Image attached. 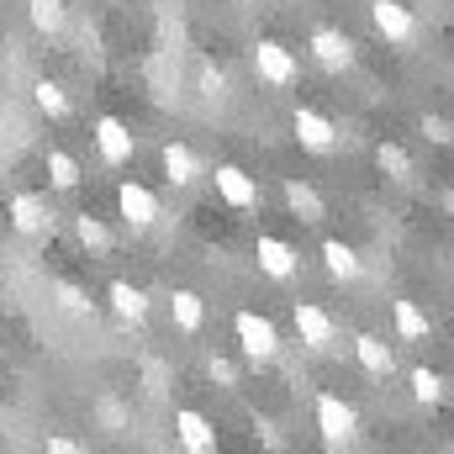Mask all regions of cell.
<instances>
[{
  "instance_id": "obj_1",
  "label": "cell",
  "mask_w": 454,
  "mask_h": 454,
  "mask_svg": "<svg viewBox=\"0 0 454 454\" xmlns=\"http://www.w3.org/2000/svg\"><path fill=\"white\" fill-rule=\"evenodd\" d=\"M317 434H323L328 450H348V444L359 439V412H354L343 396L323 391V396H317Z\"/></svg>"
},
{
  "instance_id": "obj_2",
  "label": "cell",
  "mask_w": 454,
  "mask_h": 454,
  "mask_svg": "<svg viewBox=\"0 0 454 454\" xmlns=\"http://www.w3.org/2000/svg\"><path fill=\"white\" fill-rule=\"evenodd\" d=\"M254 74H259L264 85H275V90H291L296 74H301V64H296V53H291L286 43L259 37V43H254Z\"/></svg>"
},
{
  "instance_id": "obj_3",
  "label": "cell",
  "mask_w": 454,
  "mask_h": 454,
  "mask_svg": "<svg viewBox=\"0 0 454 454\" xmlns=\"http://www.w3.org/2000/svg\"><path fill=\"white\" fill-rule=\"evenodd\" d=\"M232 333H238L243 354H248L254 364H270V359L280 354V333H275V323L259 317V312H238V317H232Z\"/></svg>"
},
{
  "instance_id": "obj_4",
  "label": "cell",
  "mask_w": 454,
  "mask_h": 454,
  "mask_svg": "<svg viewBox=\"0 0 454 454\" xmlns=\"http://www.w3.org/2000/svg\"><path fill=\"white\" fill-rule=\"evenodd\" d=\"M370 21H375V32H380L386 43H396V48H407V43L418 37V16H412L402 0H370Z\"/></svg>"
},
{
  "instance_id": "obj_5",
  "label": "cell",
  "mask_w": 454,
  "mask_h": 454,
  "mask_svg": "<svg viewBox=\"0 0 454 454\" xmlns=\"http://www.w3.org/2000/svg\"><path fill=\"white\" fill-rule=\"evenodd\" d=\"M5 217H11L16 232H27V238L53 232V207H48V196H37V191H16L11 207H5Z\"/></svg>"
},
{
  "instance_id": "obj_6",
  "label": "cell",
  "mask_w": 454,
  "mask_h": 454,
  "mask_svg": "<svg viewBox=\"0 0 454 454\" xmlns=\"http://www.w3.org/2000/svg\"><path fill=\"white\" fill-rule=\"evenodd\" d=\"M116 212H121V223L127 227H153L159 223V196L148 191V185H137V180H121L116 185Z\"/></svg>"
},
{
  "instance_id": "obj_7",
  "label": "cell",
  "mask_w": 454,
  "mask_h": 454,
  "mask_svg": "<svg viewBox=\"0 0 454 454\" xmlns=\"http://www.w3.org/2000/svg\"><path fill=\"white\" fill-rule=\"evenodd\" d=\"M291 323H296V333H301L307 348H333V339H339V323H333L317 301H296V307H291Z\"/></svg>"
},
{
  "instance_id": "obj_8",
  "label": "cell",
  "mask_w": 454,
  "mask_h": 454,
  "mask_svg": "<svg viewBox=\"0 0 454 454\" xmlns=\"http://www.w3.org/2000/svg\"><path fill=\"white\" fill-rule=\"evenodd\" d=\"M291 127H296V143H301L307 153H333V143H339V127L323 112H312V106H296Z\"/></svg>"
},
{
  "instance_id": "obj_9",
  "label": "cell",
  "mask_w": 454,
  "mask_h": 454,
  "mask_svg": "<svg viewBox=\"0 0 454 454\" xmlns=\"http://www.w3.org/2000/svg\"><path fill=\"white\" fill-rule=\"evenodd\" d=\"M312 59H317L323 69H333V74H339V69L354 64V37L339 32V27H317V32H312Z\"/></svg>"
},
{
  "instance_id": "obj_10",
  "label": "cell",
  "mask_w": 454,
  "mask_h": 454,
  "mask_svg": "<svg viewBox=\"0 0 454 454\" xmlns=\"http://www.w3.org/2000/svg\"><path fill=\"white\" fill-rule=\"evenodd\" d=\"M175 439H180L185 454H212L217 450V434H212V423H207L196 407H180V412H175Z\"/></svg>"
},
{
  "instance_id": "obj_11",
  "label": "cell",
  "mask_w": 454,
  "mask_h": 454,
  "mask_svg": "<svg viewBox=\"0 0 454 454\" xmlns=\"http://www.w3.org/2000/svg\"><path fill=\"white\" fill-rule=\"evenodd\" d=\"M217 196H223L227 207H238V212H254L259 207V185L238 164H217Z\"/></svg>"
},
{
  "instance_id": "obj_12",
  "label": "cell",
  "mask_w": 454,
  "mask_h": 454,
  "mask_svg": "<svg viewBox=\"0 0 454 454\" xmlns=\"http://www.w3.org/2000/svg\"><path fill=\"white\" fill-rule=\"evenodd\" d=\"M96 148H101L106 164H127V159H132V132H127L121 116H101V121H96Z\"/></svg>"
},
{
  "instance_id": "obj_13",
  "label": "cell",
  "mask_w": 454,
  "mask_h": 454,
  "mask_svg": "<svg viewBox=\"0 0 454 454\" xmlns=\"http://www.w3.org/2000/svg\"><path fill=\"white\" fill-rule=\"evenodd\" d=\"M259 270L270 275V280H291L296 275V248L286 243V238H259Z\"/></svg>"
},
{
  "instance_id": "obj_14",
  "label": "cell",
  "mask_w": 454,
  "mask_h": 454,
  "mask_svg": "<svg viewBox=\"0 0 454 454\" xmlns=\"http://www.w3.org/2000/svg\"><path fill=\"white\" fill-rule=\"evenodd\" d=\"M354 354H359L364 375H375V380L396 375V354H391V343H386V339H375V333H359V339H354Z\"/></svg>"
},
{
  "instance_id": "obj_15",
  "label": "cell",
  "mask_w": 454,
  "mask_h": 454,
  "mask_svg": "<svg viewBox=\"0 0 454 454\" xmlns=\"http://www.w3.org/2000/svg\"><path fill=\"white\" fill-rule=\"evenodd\" d=\"M164 175H169V185H196L201 180L196 148L191 143H164Z\"/></svg>"
},
{
  "instance_id": "obj_16",
  "label": "cell",
  "mask_w": 454,
  "mask_h": 454,
  "mask_svg": "<svg viewBox=\"0 0 454 454\" xmlns=\"http://www.w3.org/2000/svg\"><path fill=\"white\" fill-rule=\"evenodd\" d=\"M106 301H112L116 317H121V323H132V328L148 317V296H143L132 280H112V286H106Z\"/></svg>"
},
{
  "instance_id": "obj_17",
  "label": "cell",
  "mask_w": 454,
  "mask_h": 454,
  "mask_svg": "<svg viewBox=\"0 0 454 454\" xmlns=\"http://www.w3.org/2000/svg\"><path fill=\"white\" fill-rule=\"evenodd\" d=\"M27 21L43 32V37H59L69 27V5L64 0H27Z\"/></svg>"
},
{
  "instance_id": "obj_18",
  "label": "cell",
  "mask_w": 454,
  "mask_h": 454,
  "mask_svg": "<svg viewBox=\"0 0 454 454\" xmlns=\"http://www.w3.org/2000/svg\"><path fill=\"white\" fill-rule=\"evenodd\" d=\"M323 264H328V275H333V280H359V270H364V264H359V254H354L343 238H328V243H323Z\"/></svg>"
},
{
  "instance_id": "obj_19",
  "label": "cell",
  "mask_w": 454,
  "mask_h": 454,
  "mask_svg": "<svg viewBox=\"0 0 454 454\" xmlns=\"http://www.w3.org/2000/svg\"><path fill=\"white\" fill-rule=\"evenodd\" d=\"M391 312H396V333H402V339H407V343L428 339V328H434V323H428V312H423L418 301H396Z\"/></svg>"
},
{
  "instance_id": "obj_20",
  "label": "cell",
  "mask_w": 454,
  "mask_h": 454,
  "mask_svg": "<svg viewBox=\"0 0 454 454\" xmlns=\"http://www.w3.org/2000/svg\"><path fill=\"white\" fill-rule=\"evenodd\" d=\"M286 201H291V212H296L301 223H317V217H323V201H317V191H312L307 180H286Z\"/></svg>"
},
{
  "instance_id": "obj_21",
  "label": "cell",
  "mask_w": 454,
  "mask_h": 454,
  "mask_svg": "<svg viewBox=\"0 0 454 454\" xmlns=\"http://www.w3.org/2000/svg\"><path fill=\"white\" fill-rule=\"evenodd\" d=\"M32 101H37V112L53 116V121H59V116H69V96H64V85H59V80H37V85H32Z\"/></svg>"
},
{
  "instance_id": "obj_22",
  "label": "cell",
  "mask_w": 454,
  "mask_h": 454,
  "mask_svg": "<svg viewBox=\"0 0 454 454\" xmlns=\"http://www.w3.org/2000/svg\"><path fill=\"white\" fill-rule=\"evenodd\" d=\"M169 312H175V328L180 333H196L201 328V296L196 291H175L169 296Z\"/></svg>"
},
{
  "instance_id": "obj_23",
  "label": "cell",
  "mask_w": 454,
  "mask_h": 454,
  "mask_svg": "<svg viewBox=\"0 0 454 454\" xmlns=\"http://www.w3.org/2000/svg\"><path fill=\"white\" fill-rule=\"evenodd\" d=\"M48 180H53V191H74V185H80V164H74L64 148H53V153H48Z\"/></svg>"
},
{
  "instance_id": "obj_24",
  "label": "cell",
  "mask_w": 454,
  "mask_h": 454,
  "mask_svg": "<svg viewBox=\"0 0 454 454\" xmlns=\"http://www.w3.org/2000/svg\"><path fill=\"white\" fill-rule=\"evenodd\" d=\"M74 238H80L90 254H106V248H112V232H106V223H101V217H90V212H85V217H74Z\"/></svg>"
},
{
  "instance_id": "obj_25",
  "label": "cell",
  "mask_w": 454,
  "mask_h": 454,
  "mask_svg": "<svg viewBox=\"0 0 454 454\" xmlns=\"http://www.w3.org/2000/svg\"><path fill=\"white\" fill-rule=\"evenodd\" d=\"M53 296H59V307H64L69 317H96V301H90L74 280H59V291H53Z\"/></svg>"
},
{
  "instance_id": "obj_26",
  "label": "cell",
  "mask_w": 454,
  "mask_h": 454,
  "mask_svg": "<svg viewBox=\"0 0 454 454\" xmlns=\"http://www.w3.org/2000/svg\"><path fill=\"white\" fill-rule=\"evenodd\" d=\"M407 380H412V396H418V402H428V407L444 396V375H439V370H428V364H418Z\"/></svg>"
},
{
  "instance_id": "obj_27",
  "label": "cell",
  "mask_w": 454,
  "mask_h": 454,
  "mask_svg": "<svg viewBox=\"0 0 454 454\" xmlns=\"http://www.w3.org/2000/svg\"><path fill=\"white\" fill-rule=\"evenodd\" d=\"M375 159H380V169H386L391 180H412V159H407L396 143H380V148H375Z\"/></svg>"
},
{
  "instance_id": "obj_28",
  "label": "cell",
  "mask_w": 454,
  "mask_h": 454,
  "mask_svg": "<svg viewBox=\"0 0 454 454\" xmlns=\"http://www.w3.org/2000/svg\"><path fill=\"white\" fill-rule=\"evenodd\" d=\"M43 454H90L80 439H69V434H48L43 439Z\"/></svg>"
},
{
  "instance_id": "obj_29",
  "label": "cell",
  "mask_w": 454,
  "mask_h": 454,
  "mask_svg": "<svg viewBox=\"0 0 454 454\" xmlns=\"http://www.w3.org/2000/svg\"><path fill=\"white\" fill-rule=\"evenodd\" d=\"M207 370H212V380H217V386H238V364L223 359V354H212V364H207Z\"/></svg>"
},
{
  "instance_id": "obj_30",
  "label": "cell",
  "mask_w": 454,
  "mask_h": 454,
  "mask_svg": "<svg viewBox=\"0 0 454 454\" xmlns=\"http://www.w3.org/2000/svg\"><path fill=\"white\" fill-rule=\"evenodd\" d=\"M423 132H428L434 143H450V137H454V127L444 121V116H423Z\"/></svg>"
},
{
  "instance_id": "obj_31",
  "label": "cell",
  "mask_w": 454,
  "mask_h": 454,
  "mask_svg": "<svg viewBox=\"0 0 454 454\" xmlns=\"http://www.w3.org/2000/svg\"><path fill=\"white\" fill-rule=\"evenodd\" d=\"M121 418H127V412H121L116 402H101V423H112V428H121Z\"/></svg>"
}]
</instances>
